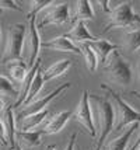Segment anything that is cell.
<instances>
[{
	"instance_id": "cell-4",
	"label": "cell",
	"mask_w": 140,
	"mask_h": 150,
	"mask_svg": "<svg viewBox=\"0 0 140 150\" xmlns=\"http://www.w3.org/2000/svg\"><path fill=\"white\" fill-rule=\"evenodd\" d=\"M137 27H140V16L133 11L130 1H125L112 8V11L108 14V23L104 27L102 34H107L112 28H126L127 31Z\"/></svg>"
},
{
	"instance_id": "cell-13",
	"label": "cell",
	"mask_w": 140,
	"mask_h": 150,
	"mask_svg": "<svg viewBox=\"0 0 140 150\" xmlns=\"http://www.w3.org/2000/svg\"><path fill=\"white\" fill-rule=\"evenodd\" d=\"M41 70V59H38L37 62H35V65L28 70L27 76H25V79L23 80V83L20 84V90H18V97H17V100L14 101L13 104V108L15 110V108H18V107H21L23 105V103L25 101V98H27V94L28 91H30V87H31V84H32L34 79H35V76H37V73Z\"/></svg>"
},
{
	"instance_id": "cell-17",
	"label": "cell",
	"mask_w": 140,
	"mask_h": 150,
	"mask_svg": "<svg viewBox=\"0 0 140 150\" xmlns=\"http://www.w3.org/2000/svg\"><path fill=\"white\" fill-rule=\"evenodd\" d=\"M90 46L95 52L97 58H98V62H101V63H107L109 55L113 51L119 49V46H116L115 44L109 42L108 39H102V38H98L97 41H94V42H90Z\"/></svg>"
},
{
	"instance_id": "cell-36",
	"label": "cell",
	"mask_w": 140,
	"mask_h": 150,
	"mask_svg": "<svg viewBox=\"0 0 140 150\" xmlns=\"http://www.w3.org/2000/svg\"><path fill=\"white\" fill-rule=\"evenodd\" d=\"M11 150H23V149H20V147H18L17 144H15V146H14V147H13V149H11Z\"/></svg>"
},
{
	"instance_id": "cell-35",
	"label": "cell",
	"mask_w": 140,
	"mask_h": 150,
	"mask_svg": "<svg viewBox=\"0 0 140 150\" xmlns=\"http://www.w3.org/2000/svg\"><path fill=\"white\" fill-rule=\"evenodd\" d=\"M46 150H56V149H55V146H48Z\"/></svg>"
},
{
	"instance_id": "cell-21",
	"label": "cell",
	"mask_w": 140,
	"mask_h": 150,
	"mask_svg": "<svg viewBox=\"0 0 140 150\" xmlns=\"http://www.w3.org/2000/svg\"><path fill=\"white\" fill-rule=\"evenodd\" d=\"M123 49L127 52H137L140 49V27L123 33Z\"/></svg>"
},
{
	"instance_id": "cell-38",
	"label": "cell",
	"mask_w": 140,
	"mask_h": 150,
	"mask_svg": "<svg viewBox=\"0 0 140 150\" xmlns=\"http://www.w3.org/2000/svg\"><path fill=\"white\" fill-rule=\"evenodd\" d=\"M137 150H140V146H139V147H137Z\"/></svg>"
},
{
	"instance_id": "cell-29",
	"label": "cell",
	"mask_w": 140,
	"mask_h": 150,
	"mask_svg": "<svg viewBox=\"0 0 140 150\" xmlns=\"http://www.w3.org/2000/svg\"><path fill=\"white\" fill-rule=\"evenodd\" d=\"M0 143L3 144H7V135H6V129H4V126H3V122H1V118H0Z\"/></svg>"
},
{
	"instance_id": "cell-12",
	"label": "cell",
	"mask_w": 140,
	"mask_h": 150,
	"mask_svg": "<svg viewBox=\"0 0 140 150\" xmlns=\"http://www.w3.org/2000/svg\"><path fill=\"white\" fill-rule=\"evenodd\" d=\"M0 118H1L4 129H6L8 147L13 149L15 146V133H17V121H15V115H14V108L13 107H7L6 110L1 112Z\"/></svg>"
},
{
	"instance_id": "cell-19",
	"label": "cell",
	"mask_w": 140,
	"mask_h": 150,
	"mask_svg": "<svg viewBox=\"0 0 140 150\" xmlns=\"http://www.w3.org/2000/svg\"><path fill=\"white\" fill-rule=\"evenodd\" d=\"M48 114H49V111L44 110V111H39V112H37V114H31V115H27V117H24V118H20L17 131H23V132L34 131L35 128H38L45 121Z\"/></svg>"
},
{
	"instance_id": "cell-22",
	"label": "cell",
	"mask_w": 140,
	"mask_h": 150,
	"mask_svg": "<svg viewBox=\"0 0 140 150\" xmlns=\"http://www.w3.org/2000/svg\"><path fill=\"white\" fill-rule=\"evenodd\" d=\"M79 48H80L81 55H83V58H84V62H86V65H87V69H88L91 73L97 72V69H98V63H100V62H98V58H97L95 52L91 49L90 42L80 44Z\"/></svg>"
},
{
	"instance_id": "cell-5",
	"label": "cell",
	"mask_w": 140,
	"mask_h": 150,
	"mask_svg": "<svg viewBox=\"0 0 140 150\" xmlns=\"http://www.w3.org/2000/svg\"><path fill=\"white\" fill-rule=\"evenodd\" d=\"M28 18V25L24 37V46H23V60L25 62L28 69H31L35 62L38 60L39 49L42 48V41L39 37V28L37 24V17L31 16Z\"/></svg>"
},
{
	"instance_id": "cell-10",
	"label": "cell",
	"mask_w": 140,
	"mask_h": 150,
	"mask_svg": "<svg viewBox=\"0 0 140 150\" xmlns=\"http://www.w3.org/2000/svg\"><path fill=\"white\" fill-rule=\"evenodd\" d=\"M42 48L52 49V51H59V52H70L76 53V55H81L80 48L77 45H74V42L67 35H60V37L52 38L49 41H45V42H42Z\"/></svg>"
},
{
	"instance_id": "cell-7",
	"label": "cell",
	"mask_w": 140,
	"mask_h": 150,
	"mask_svg": "<svg viewBox=\"0 0 140 150\" xmlns=\"http://www.w3.org/2000/svg\"><path fill=\"white\" fill-rule=\"evenodd\" d=\"M70 20V3L52 1L51 6L44 10L42 18L38 23V28L45 25H60Z\"/></svg>"
},
{
	"instance_id": "cell-8",
	"label": "cell",
	"mask_w": 140,
	"mask_h": 150,
	"mask_svg": "<svg viewBox=\"0 0 140 150\" xmlns=\"http://www.w3.org/2000/svg\"><path fill=\"white\" fill-rule=\"evenodd\" d=\"M73 117L88 132L90 136L93 139H97V131H95V126H94L93 112H91V107H90V94L87 90L81 91L80 101H79L76 111L73 112Z\"/></svg>"
},
{
	"instance_id": "cell-37",
	"label": "cell",
	"mask_w": 140,
	"mask_h": 150,
	"mask_svg": "<svg viewBox=\"0 0 140 150\" xmlns=\"http://www.w3.org/2000/svg\"><path fill=\"white\" fill-rule=\"evenodd\" d=\"M0 14H1V11H0ZM0 37H1V33H0Z\"/></svg>"
},
{
	"instance_id": "cell-16",
	"label": "cell",
	"mask_w": 140,
	"mask_h": 150,
	"mask_svg": "<svg viewBox=\"0 0 140 150\" xmlns=\"http://www.w3.org/2000/svg\"><path fill=\"white\" fill-rule=\"evenodd\" d=\"M139 124H133L129 125L125 131L119 133L116 137L111 139L105 146H104V150H126V146L129 143V139L132 137L133 132L137 129Z\"/></svg>"
},
{
	"instance_id": "cell-15",
	"label": "cell",
	"mask_w": 140,
	"mask_h": 150,
	"mask_svg": "<svg viewBox=\"0 0 140 150\" xmlns=\"http://www.w3.org/2000/svg\"><path fill=\"white\" fill-rule=\"evenodd\" d=\"M42 133H44L42 131H17V133H15V144L23 150H31L41 144Z\"/></svg>"
},
{
	"instance_id": "cell-6",
	"label": "cell",
	"mask_w": 140,
	"mask_h": 150,
	"mask_svg": "<svg viewBox=\"0 0 140 150\" xmlns=\"http://www.w3.org/2000/svg\"><path fill=\"white\" fill-rule=\"evenodd\" d=\"M107 74L109 80L116 86L126 87L132 83V69L127 60L120 55L119 49L113 51L107 60Z\"/></svg>"
},
{
	"instance_id": "cell-23",
	"label": "cell",
	"mask_w": 140,
	"mask_h": 150,
	"mask_svg": "<svg viewBox=\"0 0 140 150\" xmlns=\"http://www.w3.org/2000/svg\"><path fill=\"white\" fill-rule=\"evenodd\" d=\"M44 77H42V72H38L37 73V76H35V79H34L32 84H31V87H30V91H28L27 94V98H25V101L23 103V105L21 107H27L28 104H31L32 101H35L37 100V97H38V94L41 93V90H42V87H44Z\"/></svg>"
},
{
	"instance_id": "cell-28",
	"label": "cell",
	"mask_w": 140,
	"mask_h": 150,
	"mask_svg": "<svg viewBox=\"0 0 140 150\" xmlns=\"http://www.w3.org/2000/svg\"><path fill=\"white\" fill-rule=\"evenodd\" d=\"M1 10H14V11H23V7L18 6L17 1L13 0H0V11Z\"/></svg>"
},
{
	"instance_id": "cell-33",
	"label": "cell",
	"mask_w": 140,
	"mask_h": 150,
	"mask_svg": "<svg viewBox=\"0 0 140 150\" xmlns=\"http://www.w3.org/2000/svg\"><path fill=\"white\" fill-rule=\"evenodd\" d=\"M6 108H7V107H6V101H4V98H3L1 96H0V114H1V112L4 111Z\"/></svg>"
},
{
	"instance_id": "cell-18",
	"label": "cell",
	"mask_w": 140,
	"mask_h": 150,
	"mask_svg": "<svg viewBox=\"0 0 140 150\" xmlns=\"http://www.w3.org/2000/svg\"><path fill=\"white\" fill-rule=\"evenodd\" d=\"M69 38L74 41V42H79V44H86V42H94L97 41L98 37H94L88 33L84 21H77L74 23V25L72 27V30L66 34Z\"/></svg>"
},
{
	"instance_id": "cell-3",
	"label": "cell",
	"mask_w": 140,
	"mask_h": 150,
	"mask_svg": "<svg viewBox=\"0 0 140 150\" xmlns=\"http://www.w3.org/2000/svg\"><path fill=\"white\" fill-rule=\"evenodd\" d=\"M27 25L23 23H15L8 25L6 33V46L0 58V65L11 63L15 60H23V46Z\"/></svg>"
},
{
	"instance_id": "cell-24",
	"label": "cell",
	"mask_w": 140,
	"mask_h": 150,
	"mask_svg": "<svg viewBox=\"0 0 140 150\" xmlns=\"http://www.w3.org/2000/svg\"><path fill=\"white\" fill-rule=\"evenodd\" d=\"M28 66L25 65L24 60H15V62H11L10 66H8V73L13 79L14 81H18V83H23V80L25 79L28 73Z\"/></svg>"
},
{
	"instance_id": "cell-14",
	"label": "cell",
	"mask_w": 140,
	"mask_h": 150,
	"mask_svg": "<svg viewBox=\"0 0 140 150\" xmlns=\"http://www.w3.org/2000/svg\"><path fill=\"white\" fill-rule=\"evenodd\" d=\"M73 115V112H70L69 110H65V111H60L58 114H55L53 117L49 118L46 124L44 125L42 128V132L46 133V135H55V133H59L66 124L69 122L70 117Z\"/></svg>"
},
{
	"instance_id": "cell-1",
	"label": "cell",
	"mask_w": 140,
	"mask_h": 150,
	"mask_svg": "<svg viewBox=\"0 0 140 150\" xmlns=\"http://www.w3.org/2000/svg\"><path fill=\"white\" fill-rule=\"evenodd\" d=\"M90 107L93 112L94 126L97 131L94 150H101L109 133L113 132V110L107 97H101L97 94L90 96Z\"/></svg>"
},
{
	"instance_id": "cell-2",
	"label": "cell",
	"mask_w": 140,
	"mask_h": 150,
	"mask_svg": "<svg viewBox=\"0 0 140 150\" xmlns=\"http://www.w3.org/2000/svg\"><path fill=\"white\" fill-rule=\"evenodd\" d=\"M101 90L105 91V97L109 100L113 110V132H119L129 125L140 124V112L133 110L118 93H115L107 84L100 86Z\"/></svg>"
},
{
	"instance_id": "cell-25",
	"label": "cell",
	"mask_w": 140,
	"mask_h": 150,
	"mask_svg": "<svg viewBox=\"0 0 140 150\" xmlns=\"http://www.w3.org/2000/svg\"><path fill=\"white\" fill-rule=\"evenodd\" d=\"M0 96H8V97H14L17 100L18 97V91L14 88L13 83L4 76H0Z\"/></svg>"
},
{
	"instance_id": "cell-34",
	"label": "cell",
	"mask_w": 140,
	"mask_h": 150,
	"mask_svg": "<svg viewBox=\"0 0 140 150\" xmlns=\"http://www.w3.org/2000/svg\"><path fill=\"white\" fill-rule=\"evenodd\" d=\"M130 94H132V96H134L137 100H140V91H130Z\"/></svg>"
},
{
	"instance_id": "cell-26",
	"label": "cell",
	"mask_w": 140,
	"mask_h": 150,
	"mask_svg": "<svg viewBox=\"0 0 140 150\" xmlns=\"http://www.w3.org/2000/svg\"><path fill=\"white\" fill-rule=\"evenodd\" d=\"M52 0H34V1H30V11H28L27 17H31V16H35L44 11L46 7L51 6Z\"/></svg>"
},
{
	"instance_id": "cell-9",
	"label": "cell",
	"mask_w": 140,
	"mask_h": 150,
	"mask_svg": "<svg viewBox=\"0 0 140 150\" xmlns=\"http://www.w3.org/2000/svg\"><path fill=\"white\" fill-rule=\"evenodd\" d=\"M70 86H72L70 83H65V84L59 86L58 88H55L53 91H51L46 96L37 98L35 101H32L31 104H28L27 107H23V110L20 111V118H24V117H27V115H31V114H37V112H39V111L48 110V105L51 104L58 96H60L63 91H66L67 88H70Z\"/></svg>"
},
{
	"instance_id": "cell-31",
	"label": "cell",
	"mask_w": 140,
	"mask_h": 150,
	"mask_svg": "<svg viewBox=\"0 0 140 150\" xmlns=\"http://www.w3.org/2000/svg\"><path fill=\"white\" fill-rule=\"evenodd\" d=\"M134 69H136V74H137V80L140 81V49L137 51V56H136V65H134Z\"/></svg>"
},
{
	"instance_id": "cell-11",
	"label": "cell",
	"mask_w": 140,
	"mask_h": 150,
	"mask_svg": "<svg viewBox=\"0 0 140 150\" xmlns=\"http://www.w3.org/2000/svg\"><path fill=\"white\" fill-rule=\"evenodd\" d=\"M91 1L77 0L70 4V21H87L94 18V8Z\"/></svg>"
},
{
	"instance_id": "cell-20",
	"label": "cell",
	"mask_w": 140,
	"mask_h": 150,
	"mask_svg": "<svg viewBox=\"0 0 140 150\" xmlns=\"http://www.w3.org/2000/svg\"><path fill=\"white\" fill-rule=\"evenodd\" d=\"M72 66V60L70 59H60L58 62H55L53 65H51L45 72H42V77H44V81H51L56 77H60L63 76L65 73L70 69Z\"/></svg>"
},
{
	"instance_id": "cell-27",
	"label": "cell",
	"mask_w": 140,
	"mask_h": 150,
	"mask_svg": "<svg viewBox=\"0 0 140 150\" xmlns=\"http://www.w3.org/2000/svg\"><path fill=\"white\" fill-rule=\"evenodd\" d=\"M139 146H140V124H139V126H137V129L133 132L132 137L129 139L126 150H136Z\"/></svg>"
},
{
	"instance_id": "cell-32",
	"label": "cell",
	"mask_w": 140,
	"mask_h": 150,
	"mask_svg": "<svg viewBox=\"0 0 140 150\" xmlns=\"http://www.w3.org/2000/svg\"><path fill=\"white\" fill-rule=\"evenodd\" d=\"M97 3H98V4H101V8H102V10H104L105 13L109 14L111 11H112V8H109V7H108L109 1H107V0H105V1H97Z\"/></svg>"
},
{
	"instance_id": "cell-30",
	"label": "cell",
	"mask_w": 140,
	"mask_h": 150,
	"mask_svg": "<svg viewBox=\"0 0 140 150\" xmlns=\"http://www.w3.org/2000/svg\"><path fill=\"white\" fill-rule=\"evenodd\" d=\"M76 139H77V132H74L73 135L70 136L69 142H67L65 150H74V146H76Z\"/></svg>"
}]
</instances>
